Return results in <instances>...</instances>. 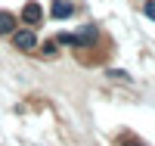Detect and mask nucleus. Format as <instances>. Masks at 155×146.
I'll return each instance as SVG.
<instances>
[{"instance_id":"f257e3e1","label":"nucleus","mask_w":155,"mask_h":146,"mask_svg":"<svg viewBox=\"0 0 155 146\" xmlns=\"http://www.w3.org/2000/svg\"><path fill=\"white\" fill-rule=\"evenodd\" d=\"M9 37H12V47L22 50V53H34V50H37V34H34V28H16Z\"/></svg>"},{"instance_id":"f03ea898","label":"nucleus","mask_w":155,"mask_h":146,"mask_svg":"<svg viewBox=\"0 0 155 146\" xmlns=\"http://www.w3.org/2000/svg\"><path fill=\"white\" fill-rule=\"evenodd\" d=\"M41 19H44V9H41V3H25L22 6V16H19V22L22 25H41Z\"/></svg>"},{"instance_id":"7ed1b4c3","label":"nucleus","mask_w":155,"mask_h":146,"mask_svg":"<svg viewBox=\"0 0 155 146\" xmlns=\"http://www.w3.org/2000/svg\"><path fill=\"white\" fill-rule=\"evenodd\" d=\"M71 12H74V3H68V0H53V6H50L53 19H68Z\"/></svg>"},{"instance_id":"20e7f679","label":"nucleus","mask_w":155,"mask_h":146,"mask_svg":"<svg viewBox=\"0 0 155 146\" xmlns=\"http://www.w3.org/2000/svg\"><path fill=\"white\" fill-rule=\"evenodd\" d=\"M16 25H19V19L12 16V12L0 9V34H12V31H16Z\"/></svg>"},{"instance_id":"39448f33","label":"nucleus","mask_w":155,"mask_h":146,"mask_svg":"<svg viewBox=\"0 0 155 146\" xmlns=\"http://www.w3.org/2000/svg\"><path fill=\"white\" fill-rule=\"evenodd\" d=\"M41 53H44V56H56V41H47L41 47Z\"/></svg>"},{"instance_id":"423d86ee","label":"nucleus","mask_w":155,"mask_h":146,"mask_svg":"<svg viewBox=\"0 0 155 146\" xmlns=\"http://www.w3.org/2000/svg\"><path fill=\"white\" fill-rule=\"evenodd\" d=\"M143 12H146V16L155 22V0H146V3H143Z\"/></svg>"},{"instance_id":"0eeeda50","label":"nucleus","mask_w":155,"mask_h":146,"mask_svg":"<svg viewBox=\"0 0 155 146\" xmlns=\"http://www.w3.org/2000/svg\"><path fill=\"white\" fill-rule=\"evenodd\" d=\"M121 146H146V143H137V140H124Z\"/></svg>"}]
</instances>
